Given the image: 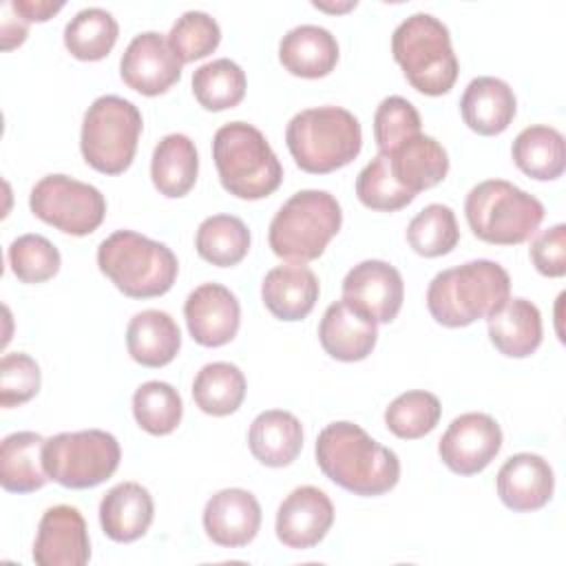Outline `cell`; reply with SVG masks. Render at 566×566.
I'll return each mask as SVG.
<instances>
[{
    "label": "cell",
    "mask_w": 566,
    "mask_h": 566,
    "mask_svg": "<svg viewBox=\"0 0 566 566\" xmlns=\"http://www.w3.org/2000/svg\"><path fill=\"white\" fill-rule=\"evenodd\" d=\"M314 453L325 478L354 495H382L400 480L398 455L347 420L327 424L316 438Z\"/></svg>",
    "instance_id": "cell-1"
},
{
    "label": "cell",
    "mask_w": 566,
    "mask_h": 566,
    "mask_svg": "<svg viewBox=\"0 0 566 566\" xmlns=\"http://www.w3.org/2000/svg\"><path fill=\"white\" fill-rule=\"evenodd\" d=\"M511 294L509 272L489 259L438 272L427 290V307L444 327H467L493 314Z\"/></svg>",
    "instance_id": "cell-2"
},
{
    "label": "cell",
    "mask_w": 566,
    "mask_h": 566,
    "mask_svg": "<svg viewBox=\"0 0 566 566\" xmlns=\"http://www.w3.org/2000/svg\"><path fill=\"white\" fill-rule=\"evenodd\" d=\"M285 144L301 170L325 175L358 157L363 130L347 108H305L290 119L285 128Z\"/></svg>",
    "instance_id": "cell-3"
},
{
    "label": "cell",
    "mask_w": 566,
    "mask_h": 566,
    "mask_svg": "<svg viewBox=\"0 0 566 566\" xmlns=\"http://www.w3.org/2000/svg\"><path fill=\"white\" fill-rule=\"evenodd\" d=\"M97 265L130 298L166 294L179 272L175 252L133 230H115L97 248Z\"/></svg>",
    "instance_id": "cell-4"
},
{
    "label": "cell",
    "mask_w": 566,
    "mask_h": 566,
    "mask_svg": "<svg viewBox=\"0 0 566 566\" xmlns=\"http://www.w3.org/2000/svg\"><path fill=\"white\" fill-rule=\"evenodd\" d=\"M221 186L239 199H263L283 181V168L265 135L248 122L223 124L212 137Z\"/></svg>",
    "instance_id": "cell-5"
},
{
    "label": "cell",
    "mask_w": 566,
    "mask_h": 566,
    "mask_svg": "<svg viewBox=\"0 0 566 566\" xmlns=\"http://www.w3.org/2000/svg\"><path fill=\"white\" fill-rule=\"evenodd\" d=\"M391 53L407 82L424 95H444L458 80V57L449 29L431 13L405 18L391 35Z\"/></svg>",
    "instance_id": "cell-6"
},
{
    "label": "cell",
    "mask_w": 566,
    "mask_h": 566,
    "mask_svg": "<svg viewBox=\"0 0 566 566\" xmlns=\"http://www.w3.org/2000/svg\"><path fill=\"white\" fill-rule=\"evenodd\" d=\"M343 223L340 203L327 190L294 192L270 221L268 243L290 263L318 259Z\"/></svg>",
    "instance_id": "cell-7"
},
{
    "label": "cell",
    "mask_w": 566,
    "mask_h": 566,
    "mask_svg": "<svg viewBox=\"0 0 566 566\" xmlns=\"http://www.w3.org/2000/svg\"><path fill=\"white\" fill-rule=\"evenodd\" d=\"M464 217L471 232L493 245H517L531 239L544 219L537 197L504 179H486L473 186L464 199Z\"/></svg>",
    "instance_id": "cell-8"
},
{
    "label": "cell",
    "mask_w": 566,
    "mask_h": 566,
    "mask_svg": "<svg viewBox=\"0 0 566 566\" xmlns=\"http://www.w3.org/2000/svg\"><path fill=\"white\" fill-rule=\"evenodd\" d=\"M142 113L119 95L97 97L84 113L80 148L84 161L104 175L124 172L137 150Z\"/></svg>",
    "instance_id": "cell-9"
},
{
    "label": "cell",
    "mask_w": 566,
    "mask_h": 566,
    "mask_svg": "<svg viewBox=\"0 0 566 566\" xmlns=\"http://www.w3.org/2000/svg\"><path fill=\"white\" fill-rule=\"evenodd\" d=\"M44 471L66 489H93L119 467L122 449L113 433L102 429L62 431L44 442Z\"/></svg>",
    "instance_id": "cell-10"
},
{
    "label": "cell",
    "mask_w": 566,
    "mask_h": 566,
    "mask_svg": "<svg viewBox=\"0 0 566 566\" xmlns=\"http://www.w3.org/2000/svg\"><path fill=\"white\" fill-rule=\"evenodd\" d=\"M29 208L60 232L86 237L102 226L106 199L91 184L66 175H46L31 188Z\"/></svg>",
    "instance_id": "cell-11"
},
{
    "label": "cell",
    "mask_w": 566,
    "mask_h": 566,
    "mask_svg": "<svg viewBox=\"0 0 566 566\" xmlns=\"http://www.w3.org/2000/svg\"><path fill=\"white\" fill-rule=\"evenodd\" d=\"M502 449V429L489 413L469 411L451 420L438 442L440 460L458 475L484 471Z\"/></svg>",
    "instance_id": "cell-12"
},
{
    "label": "cell",
    "mask_w": 566,
    "mask_h": 566,
    "mask_svg": "<svg viewBox=\"0 0 566 566\" xmlns=\"http://www.w3.org/2000/svg\"><path fill=\"white\" fill-rule=\"evenodd\" d=\"M119 75L128 88L153 97L179 82L181 60L170 49L168 38L157 31H144L126 46L119 60Z\"/></svg>",
    "instance_id": "cell-13"
},
{
    "label": "cell",
    "mask_w": 566,
    "mask_h": 566,
    "mask_svg": "<svg viewBox=\"0 0 566 566\" xmlns=\"http://www.w3.org/2000/svg\"><path fill=\"white\" fill-rule=\"evenodd\" d=\"M405 296L400 272L380 259H367L354 265L343 279V301L369 314L376 323H391Z\"/></svg>",
    "instance_id": "cell-14"
},
{
    "label": "cell",
    "mask_w": 566,
    "mask_h": 566,
    "mask_svg": "<svg viewBox=\"0 0 566 566\" xmlns=\"http://www.w3.org/2000/svg\"><path fill=\"white\" fill-rule=\"evenodd\" d=\"M91 559V542L82 513L69 504L44 511L33 542L38 566H84Z\"/></svg>",
    "instance_id": "cell-15"
},
{
    "label": "cell",
    "mask_w": 566,
    "mask_h": 566,
    "mask_svg": "<svg viewBox=\"0 0 566 566\" xmlns=\"http://www.w3.org/2000/svg\"><path fill=\"white\" fill-rule=\"evenodd\" d=\"M184 316L192 340L203 347H221L230 343L241 325L239 301L221 283H203L195 287L184 303Z\"/></svg>",
    "instance_id": "cell-16"
},
{
    "label": "cell",
    "mask_w": 566,
    "mask_h": 566,
    "mask_svg": "<svg viewBox=\"0 0 566 566\" xmlns=\"http://www.w3.org/2000/svg\"><path fill=\"white\" fill-rule=\"evenodd\" d=\"M334 524V504L316 486L294 489L276 511V537L283 546L305 551L316 546Z\"/></svg>",
    "instance_id": "cell-17"
},
{
    "label": "cell",
    "mask_w": 566,
    "mask_h": 566,
    "mask_svg": "<svg viewBox=\"0 0 566 566\" xmlns=\"http://www.w3.org/2000/svg\"><path fill=\"white\" fill-rule=\"evenodd\" d=\"M206 535L226 548L250 544L261 528L259 500L245 489H221L203 509Z\"/></svg>",
    "instance_id": "cell-18"
},
{
    "label": "cell",
    "mask_w": 566,
    "mask_h": 566,
    "mask_svg": "<svg viewBox=\"0 0 566 566\" xmlns=\"http://www.w3.org/2000/svg\"><path fill=\"white\" fill-rule=\"evenodd\" d=\"M323 349L343 363H356L371 354L378 340V323L363 310L345 303H332L318 325Z\"/></svg>",
    "instance_id": "cell-19"
},
{
    "label": "cell",
    "mask_w": 566,
    "mask_h": 566,
    "mask_svg": "<svg viewBox=\"0 0 566 566\" xmlns=\"http://www.w3.org/2000/svg\"><path fill=\"white\" fill-rule=\"evenodd\" d=\"M555 489L551 464L537 453H515L497 471V495L517 513L542 509Z\"/></svg>",
    "instance_id": "cell-20"
},
{
    "label": "cell",
    "mask_w": 566,
    "mask_h": 566,
    "mask_svg": "<svg viewBox=\"0 0 566 566\" xmlns=\"http://www.w3.org/2000/svg\"><path fill=\"white\" fill-rule=\"evenodd\" d=\"M517 111L513 88L491 75L473 77L460 99V113L464 124L478 135H500L509 128Z\"/></svg>",
    "instance_id": "cell-21"
},
{
    "label": "cell",
    "mask_w": 566,
    "mask_h": 566,
    "mask_svg": "<svg viewBox=\"0 0 566 566\" xmlns=\"http://www.w3.org/2000/svg\"><path fill=\"white\" fill-rule=\"evenodd\" d=\"M318 279L305 263L272 268L261 283L263 305L281 321L305 318L318 301Z\"/></svg>",
    "instance_id": "cell-22"
},
{
    "label": "cell",
    "mask_w": 566,
    "mask_h": 566,
    "mask_svg": "<svg viewBox=\"0 0 566 566\" xmlns=\"http://www.w3.org/2000/svg\"><path fill=\"white\" fill-rule=\"evenodd\" d=\"M385 157L389 159L394 179L413 195L433 188L449 172L447 150L438 139L422 133L407 137Z\"/></svg>",
    "instance_id": "cell-23"
},
{
    "label": "cell",
    "mask_w": 566,
    "mask_h": 566,
    "mask_svg": "<svg viewBox=\"0 0 566 566\" xmlns=\"http://www.w3.org/2000/svg\"><path fill=\"white\" fill-rule=\"evenodd\" d=\"M155 504L146 486L137 482L115 484L99 502V524L113 542H135L153 524Z\"/></svg>",
    "instance_id": "cell-24"
},
{
    "label": "cell",
    "mask_w": 566,
    "mask_h": 566,
    "mask_svg": "<svg viewBox=\"0 0 566 566\" xmlns=\"http://www.w3.org/2000/svg\"><path fill=\"white\" fill-rule=\"evenodd\" d=\"M489 338L509 358H526L542 345V314L535 303L515 296L506 298L486 316Z\"/></svg>",
    "instance_id": "cell-25"
},
{
    "label": "cell",
    "mask_w": 566,
    "mask_h": 566,
    "mask_svg": "<svg viewBox=\"0 0 566 566\" xmlns=\"http://www.w3.org/2000/svg\"><path fill=\"white\" fill-rule=\"evenodd\" d=\"M279 60L296 77H325L338 62V42L325 27L301 24L281 38Z\"/></svg>",
    "instance_id": "cell-26"
},
{
    "label": "cell",
    "mask_w": 566,
    "mask_h": 566,
    "mask_svg": "<svg viewBox=\"0 0 566 566\" xmlns=\"http://www.w3.org/2000/svg\"><path fill=\"white\" fill-rule=\"evenodd\" d=\"M252 455L265 467H287L303 449L301 420L283 409L261 411L248 431Z\"/></svg>",
    "instance_id": "cell-27"
},
{
    "label": "cell",
    "mask_w": 566,
    "mask_h": 566,
    "mask_svg": "<svg viewBox=\"0 0 566 566\" xmlns=\"http://www.w3.org/2000/svg\"><path fill=\"white\" fill-rule=\"evenodd\" d=\"M126 347L135 363L164 367L181 347V332L172 316L161 310L137 312L126 327Z\"/></svg>",
    "instance_id": "cell-28"
},
{
    "label": "cell",
    "mask_w": 566,
    "mask_h": 566,
    "mask_svg": "<svg viewBox=\"0 0 566 566\" xmlns=\"http://www.w3.org/2000/svg\"><path fill=\"white\" fill-rule=\"evenodd\" d=\"M44 438L35 431L9 433L0 444V484L11 493H33L46 484Z\"/></svg>",
    "instance_id": "cell-29"
},
{
    "label": "cell",
    "mask_w": 566,
    "mask_h": 566,
    "mask_svg": "<svg viewBox=\"0 0 566 566\" xmlns=\"http://www.w3.org/2000/svg\"><path fill=\"white\" fill-rule=\"evenodd\" d=\"M199 155L188 135L170 133L153 150L150 177L159 195L179 199L188 195L197 181Z\"/></svg>",
    "instance_id": "cell-30"
},
{
    "label": "cell",
    "mask_w": 566,
    "mask_h": 566,
    "mask_svg": "<svg viewBox=\"0 0 566 566\" xmlns=\"http://www.w3.org/2000/svg\"><path fill=\"white\" fill-rule=\"evenodd\" d=\"M511 155L515 166L537 181L557 179L566 168L564 135L557 128L544 124L526 126L513 139Z\"/></svg>",
    "instance_id": "cell-31"
},
{
    "label": "cell",
    "mask_w": 566,
    "mask_h": 566,
    "mask_svg": "<svg viewBox=\"0 0 566 566\" xmlns=\"http://www.w3.org/2000/svg\"><path fill=\"white\" fill-rule=\"evenodd\" d=\"M192 398L208 416H230L245 398V376L232 363H208L195 376Z\"/></svg>",
    "instance_id": "cell-32"
},
{
    "label": "cell",
    "mask_w": 566,
    "mask_h": 566,
    "mask_svg": "<svg viewBox=\"0 0 566 566\" xmlns=\"http://www.w3.org/2000/svg\"><path fill=\"white\" fill-rule=\"evenodd\" d=\"M119 35L113 13L99 7H86L77 11L64 27V46L82 62H95L106 57Z\"/></svg>",
    "instance_id": "cell-33"
},
{
    "label": "cell",
    "mask_w": 566,
    "mask_h": 566,
    "mask_svg": "<svg viewBox=\"0 0 566 566\" xmlns=\"http://www.w3.org/2000/svg\"><path fill=\"white\" fill-rule=\"evenodd\" d=\"M195 248L212 265L230 268L243 261L250 250V230L234 214H212L197 228Z\"/></svg>",
    "instance_id": "cell-34"
},
{
    "label": "cell",
    "mask_w": 566,
    "mask_h": 566,
    "mask_svg": "<svg viewBox=\"0 0 566 566\" xmlns=\"http://www.w3.org/2000/svg\"><path fill=\"white\" fill-rule=\"evenodd\" d=\"M192 93L206 111L234 108L245 95V73L230 57L206 62L192 73Z\"/></svg>",
    "instance_id": "cell-35"
},
{
    "label": "cell",
    "mask_w": 566,
    "mask_h": 566,
    "mask_svg": "<svg viewBox=\"0 0 566 566\" xmlns=\"http://www.w3.org/2000/svg\"><path fill=\"white\" fill-rule=\"evenodd\" d=\"M133 416L150 436H168L181 422L184 402L170 382L148 380L133 394Z\"/></svg>",
    "instance_id": "cell-36"
},
{
    "label": "cell",
    "mask_w": 566,
    "mask_h": 566,
    "mask_svg": "<svg viewBox=\"0 0 566 566\" xmlns=\"http://www.w3.org/2000/svg\"><path fill=\"white\" fill-rule=\"evenodd\" d=\"M460 239L455 214L444 203L424 206L407 226V241L420 256L433 259L449 254Z\"/></svg>",
    "instance_id": "cell-37"
},
{
    "label": "cell",
    "mask_w": 566,
    "mask_h": 566,
    "mask_svg": "<svg viewBox=\"0 0 566 566\" xmlns=\"http://www.w3.org/2000/svg\"><path fill=\"white\" fill-rule=\"evenodd\" d=\"M442 407L438 396L424 389L405 391L385 409L387 429L402 440H418L436 429Z\"/></svg>",
    "instance_id": "cell-38"
},
{
    "label": "cell",
    "mask_w": 566,
    "mask_h": 566,
    "mask_svg": "<svg viewBox=\"0 0 566 566\" xmlns=\"http://www.w3.org/2000/svg\"><path fill=\"white\" fill-rule=\"evenodd\" d=\"M356 195L363 206L378 212H394L409 206L416 195L402 188L389 168V159L385 155H376L356 177Z\"/></svg>",
    "instance_id": "cell-39"
},
{
    "label": "cell",
    "mask_w": 566,
    "mask_h": 566,
    "mask_svg": "<svg viewBox=\"0 0 566 566\" xmlns=\"http://www.w3.org/2000/svg\"><path fill=\"white\" fill-rule=\"evenodd\" d=\"M11 272L22 283H44L60 270L57 248L42 234H22L9 245Z\"/></svg>",
    "instance_id": "cell-40"
},
{
    "label": "cell",
    "mask_w": 566,
    "mask_h": 566,
    "mask_svg": "<svg viewBox=\"0 0 566 566\" xmlns=\"http://www.w3.org/2000/svg\"><path fill=\"white\" fill-rule=\"evenodd\" d=\"M221 42V29L214 18H210L206 11H186L177 22L170 27L168 44L181 60L195 62L206 55H210Z\"/></svg>",
    "instance_id": "cell-41"
},
{
    "label": "cell",
    "mask_w": 566,
    "mask_h": 566,
    "mask_svg": "<svg viewBox=\"0 0 566 566\" xmlns=\"http://www.w3.org/2000/svg\"><path fill=\"white\" fill-rule=\"evenodd\" d=\"M420 126V113L409 99L400 95L385 97L374 115V139L378 150L382 155H389L400 142L418 135Z\"/></svg>",
    "instance_id": "cell-42"
},
{
    "label": "cell",
    "mask_w": 566,
    "mask_h": 566,
    "mask_svg": "<svg viewBox=\"0 0 566 566\" xmlns=\"http://www.w3.org/2000/svg\"><path fill=\"white\" fill-rule=\"evenodd\" d=\"M40 367L29 354H4L0 360V405L9 409L29 402L40 391Z\"/></svg>",
    "instance_id": "cell-43"
},
{
    "label": "cell",
    "mask_w": 566,
    "mask_h": 566,
    "mask_svg": "<svg viewBox=\"0 0 566 566\" xmlns=\"http://www.w3.org/2000/svg\"><path fill=\"white\" fill-rule=\"evenodd\" d=\"M528 254L539 274L551 279L564 276L566 274V226L555 223L553 228L542 230L533 239Z\"/></svg>",
    "instance_id": "cell-44"
},
{
    "label": "cell",
    "mask_w": 566,
    "mask_h": 566,
    "mask_svg": "<svg viewBox=\"0 0 566 566\" xmlns=\"http://www.w3.org/2000/svg\"><path fill=\"white\" fill-rule=\"evenodd\" d=\"M9 13H11L9 2H4V4H2V24H0L2 49H4V51H9V49L22 44V42L27 40V31H29V22H27L22 15L15 13L18 18H13V15H9Z\"/></svg>",
    "instance_id": "cell-45"
},
{
    "label": "cell",
    "mask_w": 566,
    "mask_h": 566,
    "mask_svg": "<svg viewBox=\"0 0 566 566\" xmlns=\"http://www.w3.org/2000/svg\"><path fill=\"white\" fill-rule=\"evenodd\" d=\"M13 11L22 15L27 22H46L51 15H55L64 2H51V0H13Z\"/></svg>",
    "instance_id": "cell-46"
},
{
    "label": "cell",
    "mask_w": 566,
    "mask_h": 566,
    "mask_svg": "<svg viewBox=\"0 0 566 566\" xmlns=\"http://www.w3.org/2000/svg\"><path fill=\"white\" fill-rule=\"evenodd\" d=\"M316 9H323V11H347L352 7H356V2H345V4H325V2H312Z\"/></svg>",
    "instance_id": "cell-47"
}]
</instances>
